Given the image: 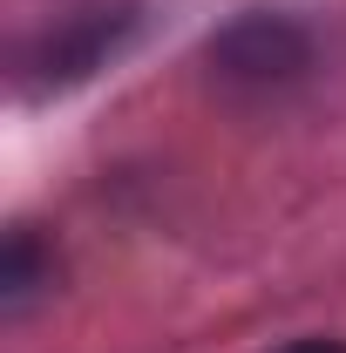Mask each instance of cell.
Returning a JSON list of instances; mask_svg holds the SVG:
<instances>
[{"mask_svg":"<svg viewBox=\"0 0 346 353\" xmlns=\"http://www.w3.org/2000/svg\"><path fill=\"white\" fill-rule=\"evenodd\" d=\"M41 292V265H34V238L28 231H14V245H7V312H21L28 299Z\"/></svg>","mask_w":346,"mask_h":353,"instance_id":"2","label":"cell"},{"mask_svg":"<svg viewBox=\"0 0 346 353\" xmlns=\"http://www.w3.org/2000/svg\"><path fill=\"white\" fill-rule=\"evenodd\" d=\"M285 353H346V347H326V340H312V347H285Z\"/></svg>","mask_w":346,"mask_h":353,"instance_id":"3","label":"cell"},{"mask_svg":"<svg viewBox=\"0 0 346 353\" xmlns=\"http://www.w3.org/2000/svg\"><path fill=\"white\" fill-rule=\"evenodd\" d=\"M217 82H252V88H278L305 68V41L285 21H245L211 48Z\"/></svg>","mask_w":346,"mask_h":353,"instance_id":"1","label":"cell"}]
</instances>
